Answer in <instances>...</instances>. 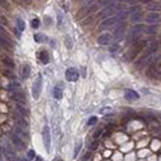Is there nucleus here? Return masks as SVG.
I'll use <instances>...</instances> for the list:
<instances>
[{
	"mask_svg": "<svg viewBox=\"0 0 161 161\" xmlns=\"http://www.w3.org/2000/svg\"><path fill=\"white\" fill-rule=\"evenodd\" d=\"M16 110H17V113L20 114V115H21V117H24V118H26V117H29V114H30V111H29V109H27V108H25L24 106H23V104H16Z\"/></svg>",
	"mask_w": 161,
	"mask_h": 161,
	"instance_id": "15",
	"label": "nucleus"
},
{
	"mask_svg": "<svg viewBox=\"0 0 161 161\" xmlns=\"http://www.w3.org/2000/svg\"><path fill=\"white\" fill-rule=\"evenodd\" d=\"M143 31H144V25H141V24L135 25L134 27H133L130 35H129V41H131V42H136Z\"/></svg>",
	"mask_w": 161,
	"mask_h": 161,
	"instance_id": "3",
	"label": "nucleus"
},
{
	"mask_svg": "<svg viewBox=\"0 0 161 161\" xmlns=\"http://www.w3.org/2000/svg\"><path fill=\"white\" fill-rule=\"evenodd\" d=\"M102 129H99V130H97L95 133H94V139H98V138H99L101 136V134H102Z\"/></svg>",
	"mask_w": 161,
	"mask_h": 161,
	"instance_id": "35",
	"label": "nucleus"
},
{
	"mask_svg": "<svg viewBox=\"0 0 161 161\" xmlns=\"http://www.w3.org/2000/svg\"><path fill=\"white\" fill-rule=\"evenodd\" d=\"M3 63H4L6 67H9L10 69H12L14 67H15V63H14V61H12L10 57H4V58H3Z\"/></svg>",
	"mask_w": 161,
	"mask_h": 161,
	"instance_id": "20",
	"label": "nucleus"
},
{
	"mask_svg": "<svg viewBox=\"0 0 161 161\" xmlns=\"http://www.w3.org/2000/svg\"><path fill=\"white\" fill-rule=\"evenodd\" d=\"M35 156H36V155H35V151L34 150H29V152H27V160H32Z\"/></svg>",
	"mask_w": 161,
	"mask_h": 161,
	"instance_id": "28",
	"label": "nucleus"
},
{
	"mask_svg": "<svg viewBox=\"0 0 161 161\" xmlns=\"http://www.w3.org/2000/svg\"><path fill=\"white\" fill-rule=\"evenodd\" d=\"M131 20L133 21H140V20H141V12H140L139 10L134 11L131 14Z\"/></svg>",
	"mask_w": 161,
	"mask_h": 161,
	"instance_id": "22",
	"label": "nucleus"
},
{
	"mask_svg": "<svg viewBox=\"0 0 161 161\" xmlns=\"http://www.w3.org/2000/svg\"><path fill=\"white\" fill-rule=\"evenodd\" d=\"M36 161H42V159H41L40 156H37V157H36Z\"/></svg>",
	"mask_w": 161,
	"mask_h": 161,
	"instance_id": "41",
	"label": "nucleus"
},
{
	"mask_svg": "<svg viewBox=\"0 0 161 161\" xmlns=\"http://www.w3.org/2000/svg\"><path fill=\"white\" fill-rule=\"evenodd\" d=\"M53 161H63V160H62V159H58V157H57V159H55Z\"/></svg>",
	"mask_w": 161,
	"mask_h": 161,
	"instance_id": "42",
	"label": "nucleus"
},
{
	"mask_svg": "<svg viewBox=\"0 0 161 161\" xmlns=\"http://www.w3.org/2000/svg\"><path fill=\"white\" fill-rule=\"evenodd\" d=\"M57 23H58V26L61 27L62 25H63V16H62V14L58 12L57 14Z\"/></svg>",
	"mask_w": 161,
	"mask_h": 161,
	"instance_id": "27",
	"label": "nucleus"
},
{
	"mask_svg": "<svg viewBox=\"0 0 161 161\" xmlns=\"http://www.w3.org/2000/svg\"><path fill=\"white\" fill-rule=\"evenodd\" d=\"M78 77H79L78 71H77L76 68H73V67L68 68L66 71V79L68 82H76L77 79H78Z\"/></svg>",
	"mask_w": 161,
	"mask_h": 161,
	"instance_id": "6",
	"label": "nucleus"
},
{
	"mask_svg": "<svg viewBox=\"0 0 161 161\" xmlns=\"http://www.w3.org/2000/svg\"><path fill=\"white\" fill-rule=\"evenodd\" d=\"M15 161H29L27 159H24V157H19V156H16V160Z\"/></svg>",
	"mask_w": 161,
	"mask_h": 161,
	"instance_id": "38",
	"label": "nucleus"
},
{
	"mask_svg": "<svg viewBox=\"0 0 161 161\" xmlns=\"http://www.w3.org/2000/svg\"><path fill=\"white\" fill-rule=\"evenodd\" d=\"M118 50H119V46H118V45H117V44H114V45H113V46H111V47H110V48H109V51H110V52H111V53H114V52H117V51H118Z\"/></svg>",
	"mask_w": 161,
	"mask_h": 161,
	"instance_id": "31",
	"label": "nucleus"
},
{
	"mask_svg": "<svg viewBox=\"0 0 161 161\" xmlns=\"http://www.w3.org/2000/svg\"><path fill=\"white\" fill-rule=\"evenodd\" d=\"M16 26H17V29H19L20 31H24V30H25V23H24V20L20 19V17H17V19H16Z\"/></svg>",
	"mask_w": 161,
	"mask_h": 161,
	"instance_id": "23",
	"label": "nucleus"
},
{
	"mask_svg": "<svg viewBox=\"0 0 161 161\" xmlns=\"http://www.w3.org/2000/svg\"><path fill=\"white\" fill-rule=\"evenodd\" d=\"M34 40L36 41V42L41 44V42H44V41H46L47 37L45 36L44 34H35V35H34Z\"/></svg>",
	"mask_w": 161,
	"mask_h": 161,
	"instance_id": "21",
	"label": "nucleus"
},
{
	"mask_svg": "<svg viewBox=\"0 0 161 161\" xmlns=\"http://www.w3.org/2000/svg\"><path fill=\"white\" fill-rule=\"evenodd\" d=\"M66 45H67L68 48H72V41H71V39H69V37L66 39Z\"/></svg>",
	"mask_w": 161,
	"mask_h": 161,
	"instance_id": "33",
	"label": "nucleus"
},
{
	"mask_svg": "<svg viewBox=\"0 0 161 161\" xmlns=\"http://www.w3.org/2000/svg\"><path fill=\"white\" fill-rule=\"evenodd\" d=\"M81 149H82V141L77 143V145H76V149H74V152H73V157H77V156H78V154H79Z\"/></svg>",
	"mask_w": 161,
	"mask_h": 161,
	"instance_id": "24",
	"label": "nucleus"
},
{
	"mask_svg": "<svg viewBox=\"0 0 161 161\" xmlns=\"http://www.w3.org/2000/svg\"><path fill=\"white\" fill-rule=\"evenodd\" d=\"M145 20H146V23H149V24H156L160 20V14H157L156 11L149 12L148 15H146Z\"/></svg>",
	"mask_w": 161,
	"mask_h": 161,
	"instance_id": "10",
	"label": "nucleus"
},
{
	"mask_svg": "<svg viewBox=\"0 0 161 161\" xmlns=\"http://www.w3.org/2000/svg\"><path fill=\"white\" fill-rule=\"evenodd\" d=\"M42 139H44V145L46 148V151L50 152L51 149V133H50V128L45 125L44 130H42Z\"/></svg>",
	"mask_w": 161,
	"mask_h": 161,
	"instance_id": "4",
	"label": "nucleus"
},
{
	"mask_svg": "<svg viewBox=\"0 0 161 161\" xmlns=\"http://www.w3.org/2000/svg\"><path fill=\"white\" fill-rule=\"evenodd\" d=\"M19 87H20L19 83H16V82H15V83H11V85H9V89H10V90H15V89L19 88Z\"/></svg>",
	"mask_w": 161,
	"mask_h": 161,
	"instance_id": "30",
	"label": "nucleus"
},
{
	"mask_svg": "<svg viewBox=\"0 0 161 161\" xmlns=\"http://www.w3.org/2000/svg\"><path fill=\"white\" fill-rule=\"evenodd\" d=\"M124 95H125V99L127 101H138L140 98L138 92H135V90H133V89H127Z\"/></svg>",
	"mask_w": 161,
	"mask_h": 161,
	"instance_id": "12",
	"label": "nucleus"
},
{
	"mask_svg": "<svg viewBox=\"0 0 161 161\" xmlns=\"http://www.w3.org/2000/svg\"><path fill=\"white\" fill-rule=\"evenodd\" d=\"M14 130H15V134H16V135H21V136H27V134L25 133V130L20 129L19 127H15V129H14Z\"/></svg>",
	"mask_w": 161,
	"mask_h": 161,
	"instance_id": "26",
	"label": "nucleus"
},
{
	"mask_svg": "<svg viewBox=\"0 0 161 161\" xmlns=\"http://www.w3.org/2000/svg\"><path fill=\"white\" fill-rule=\"evenodd\" d=\"M11 98H12V99L15 101V102H17L19 104H23V106H25V104L27 103L25 94H24V93H21V92H12Z\"/></svg>",
	"mask_w": 161,
	"mask_h": 161,
	"instance_id": "9",
	"label": "nucleus"
},
{
	"mask_svg": "<svg viewBox=\"0 0 161 161\" xmlns=\"http://www.w3.org/2000/svg\"><path fill=\"white\" fill-rule=\"evenodd\" d=\"M41 90H42V76L39 74L37 78L35 79L34 85H32V97L34 99H39Z\"/></svg>",
	"mask_w": 161,
	"mask_h": 161,
	"instance_id": "2",
	"label": "nucleus"
},
{
	"mask_svg": "<svg viewBox=\"0 0 161 161\" xmlns=\"http://www.w3.org/2000/svg\"><path fill=\"white\" fill-rule=\"evenodd\" d=\"M4 74H5V76H8L9 78H14V74H12L10 71H8V69H5V71H4Z\"/></svg>",
	"mask_w": 161,
	"mask_h": 161,
	"instance_id": "34",
	"label": "nucleus"
},
{
	"mask_svg": "<svg viewBox=\"0 0 161 161\" xmlns=\"http://www.w3.org/2000/svg\"><path fill=\"white\" fill-rule=\"evenodd\" d=\"M0 21L3 23V25H6V24H8V20H6L5 17H3V16H0Z\"/></svg>",
	"mask_w": 161,
	"mask_h": 161,
	"instance_id": "37",
	"label": "nucleus"
},
{
	"mask_svg": "<svg viewBox=\"0 0 161 161\" xmlns=\"http://www.w3.org/2000/svg\"><path fill=\"white\" fill-rule=\"evenodd\" d=\"M118 21L119 20L117 17H108V19L104 20V21H102V24L99 25V29L101 30H107V29H109V27L114 26Z\"/></svg>",
	"mask_w": 161,
	"mask_h": 161,
	"instance_id": "7",
	"label": "nucleus"
},
{
	"mask_svg": "<svg viewBox=\"0 0 161 161\" xmlns=\"http://www.w3.org/2000/svg\"><path fill=\"white\" fill-rule=\"evenodd\" d=\"M14 119L16 120V123H17L19 127H20V128H23L24 130L29 128V123H27V122L25 120V118H24V117H21V115H16V117H15V115H14Z\"/></svg>",
	"mask_w": 161,
	"mask_h": 161,
	"instance_id": "13",
	"label": "nucleus"
},
{
	"mask_svg": "<svg viewBox=\"0 0 161 161\" xmlns=\"http://www.w3.org/2000/svg\"><path fill=\"white\" fill-rule=\"evenodd\" d=\"M149 10H155L157 12V10H161V6H159V5H150Z\"/></svg>",
	"mask_w": 161,
	"mask_h": 161,
	"instance_id": "32",
	"label": "nucleus"
},
{
	"mask_svg": "<svg viewBox=\"0 0 161 161\" xmlns=\"http://www.w3.org/2000/svg\"><path fill=\"white\" fill-rule=\"evenodd\" d=\"M146 45V41H136V42L133 44L131 48L129 50V52L127 53V56H125V60H128V61H131V60H134L138 53H140L143 51V48L145 47Z\"/></svg>",
	"mask_w": 161,
	"mask_h": 161,
	"instance_id": "1",
	"label": "nucleus"
},
{
	"mask_svg": "<svg viewBox=\"0 0 161 161\" xmlns=\"http://www.w3.org/2000/svg\"><path fill=\"white\" fill-rule=\"evenodd\" d=\"M83 1H85V0H83ZM87 1H88V3H90V1H92V0H87Z\"/></svg>",
	"mask_w": 161,
	"mask_h": 161,
	"instance_id": "43",
	"label": "nucleus"
},
{
	"mask_svg": "<svg viewBox=\"0 0 161 161\" xmlns=\"http://www.w3.org/2000/svg\"><path fill=\"white\" fill-rule=\"evenodd\" d=\"M97 120H98L97 117H92V118H90L89 120H88V125H89V127H90V125H94V124L97 123Z\"/></svg>",
	"mask_w": 161,
	"mask_h": 161,
	"instance_id": "29",
	"label": "nucleus"
},
{
	"mask_svg": "<svg viewBox=\"0 0 161 161\" xmlns=\"http://www.w3.org/2000/svg\"><path fill=\"white\" fill-rule=\"evenodd\" d=\"M140 1L144 3V4H148V3H150V1H151V0H140Z\"/></svg>",
	"mask_w": 161,
	"mask_h": 161,
	"instance_id": "40",
	"label": "nucleus"
},
{
	"mask_svg": "<svg viewBox=\"0 0 161 161\" xmlns=\"http://www.w3.org/2000/svg\"><path fill=\"white\" fill-rule=\"evenodd\" d=\"M20 73H21V77H23L24 79L29 78V76H30V73H31L30 66H29V65H23V66H21V69H20Z\"/></svg>",
	"mask_w": 161,
	"mask_h": 161,
	"instance_id": "16",
	"label": "nucleus"
},
{
	"mask_svg": "<svg viewBox=\"0 0 161 161\" xmlns=\"http://www.w3.org/2000/svg\"><path fill=\"white\" fill-rule=\"evenodd\" d=\"M125 34V24L120 23L119 25H117L115 31H114V40H120Z\"/></svg>",
	"mask_w": 161,
	"mask_h": 161,
	"instance_id": "8",
	"label": "nucleus"
},
{
	"mask_svg": "<svg viewBox=\"0 0 161 161\" xmlns=\"http://www.w3.org/2000/svg\"><path fill=\"white\" fill-rule=\"evenodd\" d=\"M10 140H11L12 145L15 146L17 150H24V149H25V143L23 141V139L20 138L19 135H16V134H10Z\"/></svg>",
	"mask_w": 161,
	"mask_h": 161,
	"instance_id": "5",
	"label": "nucleus"
},
{
	"mask_svg": "<svg viewBox=\"0 0 161 161\" xmlns=\"http://www.w3.org/2000/svg\"><path fill=\"white\" fill-rule=\"evenodd\" d=\"M97 146H98V141L95 140V141H93V143H92V145H90V150H94V149L97 148Z\"/></svg>",
	"mask_w": 161,
	"mask_h": 161,
	"instance_id": "36",
	"label": "nucleus"
},
{
	"mask_svg": "<svg viewBox=\"0 0 161 161\" xmlns=\"http://www.w3.org/2000/svg\"><path fill=\"white\" fill-rule=\"evenodd\" d=\"M39 26H40V20L37 17H35L31 20V27L32 29H39Z\"/></svg>",
	"mask_w": 161,
	"mask_h": 161,
	"instance_id": "25",
	"label": "nucleus"
},
{
	"mask_svg": "<svg viewBox=\"0 0 161 161\" xmlns=\"http://www.w3.org/2000/svg\"><path fill=\"white\" fill-rule=\"evenodd\" d=\"M144 30H145V32L148 34V35H154V34L157 32L159 26L155 25V24H151V25H149L148 27H144Z\"/></svg>",
	"mask_w": 161,
	"mask_h": 161,
	"instance_id": "17",
	"label": "nucleus"
},
{
	"mask_svg": "<svg viewBox=\"0 0 161 161\" xmlns=\"http://www.w3.org/2000/svg\"><path fill=\"white\" fill-rule=\"evenodd\" d=\"M111 39H113V37H111V35L110 34H102L101 35V36L99 37H98V44H99V45H109L110 44V41H111Z\"/></svg>",
	"mask_w": 161,
	"mask_h": 161,
	"instance_id": "11",
	"label": "nucleus"
},
{
	"mask_svg": "<svg viewBox=\"0 0 161 161\" xmlns=\"http://www.w3.org/2000/svg\"><path fill=\"white\" fill-rule=\"evenodd\" d=\"M25 1H27V3H29V1H30V0H25Z\"/></svg>",
	"mask_w": 161,
	"mask_h": 161,
	"instance_id": "44",
	"label": "nucleus"
},
{
	"mask_svg": "<svg viewBox=\"0 0 161 161\" xmlns=\"http://www.w3.org/2000/svg\"><path fill=\"white\" fill-rule=\"evenodd\" d=\"M39 58H40V61H41V63H42V65H47L48 62H50V55H48L47 51L42 50V51H40V53H39Z\"/></svg>",
	"mask_w": 161,
	"mask_h": 161,
	"instance_id": "14",
	"label": "nucleus"
},
{
	"mask_svg": "<svg viewBox=\"0 0 161 161\" xmlns=\"http://www.w3.org/2000/svg\"><path fill=\"white\" fill-rule=\"evenodd\" d=\"M0 34H4L5 36H6V31H5V29H4L3 26H0Z\"/></svg>",
	"mask_w": 161,
	"mask_h": 161,
	"instance_id": "39",
	"label": "nucleus"
},
{
	"mask_svg": "<svg viewBox=\"0 0 161 161\" xmlns=\"http://www.w3.org/2000/svg\"><path fill=\"white\" fill-rule=\"evenodd\" d=\"M0 46L6 47V48H11V47H12V45H11V42H10V40L5 39V37H3V36H0Z\"/></svg>",
	"mask_w": 161,
	"mask_h": 161,
	"instance_id": "19",
	"label": "nucleus"
},
{
	"mask_svg": "<svg viewBox=\"0 0 161 161\" xmlns=\"http://www.w3.org/2000/svg\"><path fill=\"white\" fill-rule=\"evenodd\" d=\"M52 94H53V98H56V99H61L62 95H63V90H62V88H60V87L57 86V87L53 88Z\"/></svg>",
	"mask_w": 161,
	"mask_h": 161,
	"instance_id": "18",
	"label": "nucleus"
}]
</instances>
